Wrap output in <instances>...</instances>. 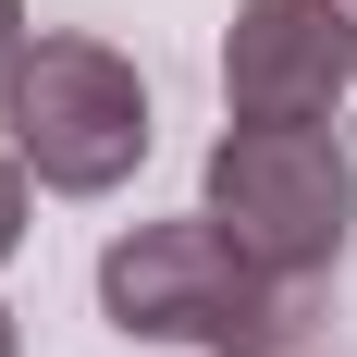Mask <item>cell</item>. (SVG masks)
<instances>
[{"label":"cell","instance_id":"cell-7","mask_svg":"<svg viewBox=\"0 0 357 357\" xmlns=\"http://www.w3.org/2000/svg\"><path fill=\"white\" fill-rule=\"evenodd\" d=\"M0 357H25V333H13V308H0Z\"/></svg>","mask_w":357,"mask_h":357},{"label":"cell","instance_id":"cell-8","mask_svg":"<svg viewBox=\"0 0 357 357\" xmlns=\"http://www.w3.org/2000/svg\"><path fill=\"white\" fill-rule=\"evenodd\" d=\"M345 13H357V0H345Z\"/></svg>","mask_w":357,"mask_h":357},{"label":"cell","instance_id":"cell-1","mask_svg":"<svg viewBox=\"0 0 357 357\" xmlns=\"http://www.w3.org/2000/svg\"><path fill=\"white\" fill-rule=\"evenodd\" d=\"M99 308L123 345H210V357H284L308 321V284L259 271L210 210L197 222H136L99 259Z\"/></svg>","mask_w":357,"mask_h":357},{"label":"cell","instance_id":"cell-4","mask_svg":"<svg viewBox=\"0 0 357 357\" xmlns=\"http://www.w3.org/2000/svg\"><path fill=\"white\" fill-rule=\"evenodd\" d=\"M357 86V13L345 0H247L222 37V99L234 123H333Z\"/></svg>","mask_w":357,"mask_h":357},{"label":"cell","instance_id":"cell-3","mask_svg":"<svg viewBox=\"0 0 357 357\" xmlns=\"http://www.w3.org/2000/svg\"><path fill=\"white\" fill-rule=\"evenodd\" d=\"M210 222L259 271H284V284H321L333 259L357 234V160L345 136L321 123H222L210 148Z\"/></svg>","mask_w":357,"mask_h":357},{"label":"cell","instance_id":"cell-5","mask_svg":"<svg viewBox=\"0 0 357 357\" xmlns=\"http://www.w3.org/2000/svg\"><path fill=\"white\" fill-rule=\"evenodd\" d=\"M25 247V160H13V148H0V259Z\"/></svg>","mask_w":357,"mask_h":357},{"label":"cell","instance_id":"cell-2","mask_svg":"<svg viewBox=\"0 0 357 357\" xmlns=\"http://www.w3.org/2000/svg\"><path fill=\"white\" fill-rule=\"evenodd\" d=\"M0 148L50 197H111L148 160V86L111 37H37L0 62Z\"/></svg>","mask_w":357,"mask_h":357},{"label":"cell","instance_id":"cell-6","mask_svg":"<svg viewBox=\"0 0 357 357\" xmlns=\"http://www.w3.org/2000/svg\"><path fill=\"white\" fill-rule=\"evenodd\" d=\"M13 50H25V0H0V62H13Z\"/></svg>","mask_w":357,"mask_h":357}]
</instances>
